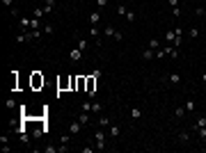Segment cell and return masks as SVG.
Listing matches in <instances>:
<instances>
[{
    "label": "cell",
    "mask_w": 206,
    "mask_h": 153,
    "mask_svg": "<svg viewBox=\"0 0 206 153\" xmlns=\"http://www.w3.org/2000/svg\"><path fill=\"white\" fill-rule=\"evenodd\" d=\"M195 126H197V128H206V117H197Z\"/></svg>",
    "instance_id": "17"
},
{
    "label": "cell",
    "mask_w": 206,
    "mask_h": 153,
    "mask_svg": "<svg viewBox=\"0 0 206 153\" xmlns=\"http://www.w3.org/2000/svg\"><path fill=\"white\" fill-rule=\"evenodd\" d=\"M172 16H174V18H179V16H181V9H179V7H172Z\"/></svg>",
    "instance_id": "33"
},
{
    "label": "cell",
    "mask_w": 206,
    "mask_h": 153,
    "mask_svg": "<svg viewBox=\"0 0 206 153\" xmlns=\"http://www.w3.org/2000/svg\"><path fill=\"white\" fill-rule=\"evenodd\" d=\"M18 25L23 28V30H28V28H30V18H21V21H18Z\"/></svg>",
    "instance_id": "21"
},
{
    "label": "cell",
    "mask_w": 206,
    "mask_h": 153,
    "mask_svg": "<svg viewBox=\"0 0 206 153\" xmlns=\"http://www.w3.org/2000/svg\"><path fill=\"white\" fill-rule=\"evenodd\" d=\"M14 2H16V0H2V5H5V7H12Z\"/></svg>",
    "instance_id": "40"
},
{
    "label": "cell",
    "mask_w": 206,
    "mask_h": 153,
    "mask_svg": "<svg viewBox=\"0 0 206 153\" xmlns=\"http://www.w3.org/2000/svg\"><path fill=\"white\" fill-rule=\"evenodd\" d=\"M151 57H156V50L154 48H147V50L142 53V60H151Z\"/></svg>",
    "instance_id": "9"
},
{
    "label": "cell",
    "mask_w": 206,
    "mask_h": 153,
    "mask_svg": "<svg viewBox=\"0 0 206 153\" xmlns=\"http://www.w3.org/2000/svg\"><path fill=\"white\" fill-rule=\"evenodd\" d=\"M18 137H21V142H23V144H30V135H28V130H25V133H21Z\"/></svg>",
    "instance_id": "22"
},
{
    "label": "cell",
    "mask_w": 206,
    "mask_h": 153,
    "mask_svg": "<svg viewBox=\"0 0 206 153\" xmlns=\"http://www.w3.org/2000/svg\"><path fill=\"white\" fill-rule=\"evenodd\" d=\"M101 110H103V103H98V101H92V112H101Z\"/></svg>",
    "instance_id": "15"
},
{
    "label": "cell",
    "mask_w": 206,
    "mask_h": 153,
    "mask_svg": "<svg viewBox=\"0 0 206 153\" xmlns=\"http://www.w3.org/2000/svg\"><path fill=\"white\" fill-rule=\"evenodd\" d=\"M30 30H39V18H30Z\"/></svg>",
    "instance_id": "23"
},
{
    "label": "cell",
    "mask_w": 206,
    "mask_h": 153,
    "mask_svg": "<svg viewBox=\"0 0 206 153\" xmlns=\"http://www.w3.org/2000/svg\"><path fill=\"white\" fill-rule=\"evenodd\" d=\"M98 21H101V14H98V11H92V14H89V23H92V25H96Z\"/></svg>",
    "instance_id": "8"
},
{
    "label": "cell",
    "mask_w": 206,
    "mask_h": 153,
    "mask_svg": "<svg viewBox=\"0 0 206 153\" xmlns=\"http://www.w3.org/2000/svg\"><path fill=\"white\" fill-rule=\"evenodd\" d=\"M170 7H179V0H170Z\"/></svg>",
    "instance_id": "42"
},
{
    "label": "cell",
    "mask_w": 206,
    "mask_h": 153,
    "mask_svg": "<svg viewBox=\"0 0 206 153\" xmlns=\"http://www.w3.org/2000/svg\"><path fill=\"white\" fill-rule=\"evenodd\" d=\"M103 148H105V133L96 130V151H103Z\"/></svg>",
    "instance_id": "3"
},
{
    "label": "cell",
    "mask_w": 206,
    "mask_h": 153,
    "mask_svg": "<svg viewBox=\"0 0 206 153\" xmlns=\"http://www.w3.org/2000/svg\"><path fill=\"white\" fill-rule=\"evenodd\" d=\"M103 32H105V34H108V37H112V34H115V32H117V30H115L112 25H105V28H103Z\"/></svg>",
    "instance_id": "24"
},
{
    "label": "cell",
    "mask_w": 206,
    "mask_h": 153,
    "mask_svg": "<svg viewBox=\"0 0 206 153\" xmlns=\"http://www.w3.org/2000/svg\"><path fill=\"white\" fill-rule=\"evenodd\" d=\"M112 37H115V41H121V39H124V34H121V32H119V30H117V32H115V34H112Z\"/></svg>",
    "instance_id": "38"
},
{
    "label": "cell",
    "mask_w": 206,
    "mask_h": 153,
    "mask_svg": "<svg viewBox=\"0 0 206 153\" xmlns=\"http://www.w3.org/2000/svg\"><path fill=\"white\" fill-rule=\"evenodd\" d=\"M44 151H46V153H57V146H46Z\"/></svg>",
    "instance_id": "39"
},
{
    "label": "cell",
    "mask_w": 206,
    "mask_h": 153,
    "mask_svg": "<svg viewBox=\"0 0 206 153\" xmlns=\"http://www.w3.org/2000/svg\"><path fill=\"white\" fill-rule=\"evenodd\" d=\"M185 110H188V112H192V110H195V101H192V98L185 103Z\"/></svg>",
    "instance_id": "28"
},
{
    "label": "cell",
    "mask_w": 206,
    "mask_h": 153,
    "mask_svg": "<svg viewBox=\"0 0 206 153\" xmlns=\"http://www.w3.org/2000/svg\"><path fill=\"white\" fill-rule=\"evenodd\" d=\"M170 82L172 85H179L181 82V73H170Z\"/></svg>",
    "instance_id": "14"
},
{
    "label": "cell",
    "mask_w": 206,
    "mask_h": 153,
    "mask_svg": "<svg viewBox=\"0 0 206 153\" xmlns=\"http://www.w3.org/2000/svg\"><path fill=\"white\" fill-rule=\"evenodd\" d=\"M98 126H110V119L108 117H101V119H98Z\"/></svg>",
    "instance_id": "29"
},
{
    "label": "cell",
    "mask_w": 206,
    "mask_h": 153,
    "mask_svg": "<svg viewBox=\"0 0 206 153\" xmlns=\"http://www.w3.org/2000/svg\"><path fill=\"white\" fill-rule=\"evenodd\" d=\"M188 34H190V37H199V30H197V28H190V32H188Z\"/></svg>",
    "instance_id": "37"
},
{
    "label": "cell",
    "mask_w": 206,
    "mask_h": 153,
    "mask_svg": "<svg viewBox=\"0 0 206 153\" xmlns=\"http://www.w3.org/2000/svg\"><path fill=\"white\" fill-rule=\"evenodd\" d=\"M126 11H128V9H126L124 5H119V7H117V14H119V16H126Z\"/></svg>",
    "instance_id": "31"
},
{
    "label": "cell",
    "mask_w": 206,
    "mask_h": 153,
    "mask_svg": "<svg viewBox=\"0 0 206 153\" xmlns=\"http://www.w3.org/2000/svg\"><path fill=\"white\" fill-rule=\"evenodd\" d=\"M78 121L85 126V123H89V112H80V117H78Z\"/></svg>",
    "instance_id": "16"
},
{
    "label": "cell",
    "mask_w": 206,
    "mask_h": 153,
    "mask_svg": "<svg viewBox=\"0 0 206 153\" xmlns=\"http://www.w3.org/2000/svg\"><path fill=\"white\" fill-rule=\"evenodd\" d=\"M96 5L98 7H105V5H108V0H96Z\"/></svg>",
    "instance_id": "41"
},
{
    "label": "cell",
    "mask_w": 206,
    "mask_h": 153,
    "mask_svg": "<svg viewBox=\"0 0 206 153\" xmlns=\"http://www.w3.org/2000/svg\"><path fill=\"white\" fill-rule=\"evenodd\" d=\"M69 60H71V62H80L82 60V50H80V48H73V50L69 53Z\"/></svg>",
    "instance_id": "5"
},
{
    "label": "cell",
    "mask_w": 206,
    "mask_h": 153,
    "mask_svg": "<svg viewBox=\"0 0 206 153\" xmlns=\"http://www.w3.org/2000/svg\"><path fill=\"white\" fill-rule=\"evenodd\" d=\"M57 87H60V89H67V87H71V78H62V80L57 82Z\"/></svg>",
    "instance_id": "7"
},
{
    "label": "cell",
    "mask_w": 206,
    "mask_h": 153,
    "mask_svg": "<svg viewBox=\"0 0 206 153\" xmlns=\"http://www.w3.org/2000/svg\"><path fill=\"white\" fill-rule=\"evenodd\" d=\"M201 82H204V85H206V73H201Z\"/></svg>",
    "instance_id": "43"
},
{
    "label": "cell",
    "mask_w": 206,
    "mask_h": 153,
    "mask_svg": "<svg viewBox=\"0 0 206 153\" xmlns=\"http://www.w3.org/2000/svg\"><path fill=\"white\" fill-rule=\"evenodd\" d=\"M5 107H7V110H14V107H16V101H14V98H7V101H5Z\"/></svg>",
    "instance_id": "20"
},
{
    "label": "cell",
    "mask_w": 206,
    "mask_h": 153,
    "mask_svg": "<svg viewBox=\"0 0 206 153\" xmlns=\"http://www.w3.org/2000/svg\"><path fill=\"white\" fill-rule=\"evenodd\" d=\"M126 21H131V23L135 21V14H133V11H126Z\"/></svg>",
    "instance_id": "35"
},
{
    "label": "cell",
    "mask_w": 206,
    "mask_h": 153,
    "mask_svg": "<svg viewBox=\"0 0 206 153\" xmlns=\"http://www.w3.org/2000/svg\"><path fill=\"white\" fill-rule=\"evenodd\" d=\"M60 142H62V144H69V142H71V133L62 135V137H60Z\"/></svg>",
    "instance_id": "27"
},
{
    "label": "cell",
    "mask_w": 206,
    "mask_h": 153,
    "mask_svg": "<svg viewBox=\"0 0 206 153\" xmlns=\"http://www.w3.org/2000/svg\"><path fill=\"white\" fill-rule=\"evenodd\" d=\"M149 48H154V50H158V48H160V41H158V39H151V41H149Z\"/></svg>",
    "instance_id": "25"
},
{
    "label": "cell",
    "mask_w": 206,
    "mask_h": 153,
    "mask_svg": "<svg viewBox=\"0 0 206 153\" xmlns=\"http://www.w3.org/2000/svg\"><path fill=\"white\" fill-rule=\"evenodd\" d=\"M179 142H190V133H179Z\"/></svg>",
    "instance_id": "18"
},
{
    "label": "cell",
    "mask_w": 206,
    "mask_h": 153,
    "mask_svg": "<svg viewBox=\"0 0 206 153\" xmlns=\"http://www.w3.org/2000/svg\"><path fill=\"white\" fill-rule=\"evenodd\" d=\"M195 14H197V16H204V14H206V9H204V7H197Z\"/></svg>",
    "instance_id": "36"
},
{
    "label": "cell",
    "mask_w": 206,
    "mask_h": 153,
    "mask_svg": "<svg viewBox=\"0 0 206 153\" xmlns=\"http://www.w3.org/2000/svg\"><path fill=\"white\" fill-rule=\"evenodd\" d=\"M192 128L197 130V135H199L201 139H206V128H197V126H192Z\"/></svg>",
    "instance_id": "26"
},
{
    "label": "cell",
    "mask_w": 206,
    "mask_h": 153,
    "mask_svg": "<svg viewBox=\"0 0 206 153\" xmlns=\"http://www.w3.org/2000/svg\"><path fill=\"white\" fill-rule=\"evenodd\" d=\"M32 16H35V18H41V16H46V11H44V7H35V11H32Z\"/></svg>",
    "instance_id": "11"
},
{
    "label": "cell",
    "mask_w": 206,
    "mask_h": 153,
    "mask_svg": "<svg viewBox=\"0 0 206 153\" xmlns=\"http://www.w3.org/2000/svg\"><path fill=\"white\" fill-rule=\"evenodd\" d=\"M101 78V71H94L92 76H87V85H85V94L89 96V101H96V80Z\"/></svg>",
    "instance_id": "1"
},
{
    "label": "cell",
    "mask_w": 206,
    "mask_h": 153,
    "mask_svg": "<svg viewBox=\"0 0 206 153\" xmlns=\"http://www.w3.org/2000/svg\"><path fill=\"white\" fill-rule=\"evenodd\" d=\"M39 87H44V76L39 71H35L32 73V89H39Z\"/></svg>",
    "instance_id": "2"
},
{
    "label": "cell",
    "mask_w": 206,
    "mask_h": 153,
    "mask_svg": "<svg viewBox=\"0 0 206 153\" xmlns=\"http://www.w3.org/2000/svg\"><path fill=\"white\" fill-rule=\"evenodd\" d=\"M53 7H55V0H44V11H46V14H51Z\"/></svg>",
    "instance_id": "6"
},
{
    "label": "cell",
    "mask_w": 206,
    "mask_h": 153,
    "mask_svg": "<svg viewBox=\"0 0 206 153\" xmlns=\"http://www.w3.org/2000/svg\"><path fill=\"white\" fill-rule=\"evenodd\" d=\"M78 48H80V50H85V48H87V39H80V41H78Z\"/></svg>",
    "instance_id": "32"
},
{
    "label": "cell",
    "mask_w": 206,
    "mask_h": 153,
    "mask_svg": "<svg viewBox=\"0 0 206 153\" xmlns=\"http://www.w3.org/2000/svg\"><path fill=\"white\" fill-rule=\"evenodd\" d=\"M165 39H167V44H172V41L176 39V32L174 30H167V32H165Z\"/></svg>",
    "instance_id": "12"
},
{
    "label": "cell",
    "mask_w": 206,
    "mask_h": 153,
    "mask_svg": "<svg viewBox=\"0 0 206 153\" xmlns=\"http://www.w3.org/2000/svg\"><path fill=\"white\" fill-rule=\"evenodd\" d=\"M80 128H82V123L76 119V121L69 123V133H71V135H78V133H80Z\"/></svg>",
    "instance_id": "4"
},
{
    "label": "cell",
    "mask_w": 206,
    "mask_h": 153,
    "mask_svg": "<svg viewBox=\"0 0 206 153\" xmlns=\"http://www.w3.org/2000/svg\"><path fill=\"white\" fill-rule=\"evenodd\" d=\"M108 133H110V137H112V139H117L119 137V126H110Z\"/></svg>",
    "instance_id": "13"
},
{
    "label": "cell",
    "mask_w": 206,
    "mask_h": 153,
    "mask_svg": "<svg viewBox=\"0 0 206 153\" xmlns=\"http://www.w3.org/2000/svg\"><path fill=\"white\" fill-rule=\"evenodd\" d=\"M131 114H133V119H140V117H142V110H138V107H135Z\"/></svg>",
    "instance_id": "34"
},
{
    "label": "cell",
    "mask_w": 206,
    "mask_h": 153,
    "mask_svg": "<svg viewBox=\"0 0 206 153\" xmlns=\"http://www.w3.org/2000/svg\"><path fill=\"white\" fill-rule=\"evenodd\" d=\"M80 112H92V101H85V103H80Z\"/></svg>",
    "instance_id": "10"
},
{
    "label": "cell",
    "mask_w": 206,
    "mask_h": 153,
    "mask_svg": "<svg viewBox=\"0 0 206 153\" xmlns=\"http://www.w3.org/2000/svg\"><path fill=\"white\" fill-rule=\"evenodd\" d=\"M183 114H185V105H183V107H176V110H174V117H176V119H181Z\"/></svg>",
    "instance_id": "19"
},
{
    "label": "cell",
    "mask_w": 206,
    "mask_h": 153,
    "mask_svg": "<svg viewBox=\"0 0 206 153\" xmlns=\"http://www.w3.org/2000/svg\"><path fill=\"white\" fill-rule=\"evenodd\" d=\"M44 34H48V37L53 34V25H51V23H48V25H44Z\"/></svg>",
    "instance_id": "30"
}]
</instances>
